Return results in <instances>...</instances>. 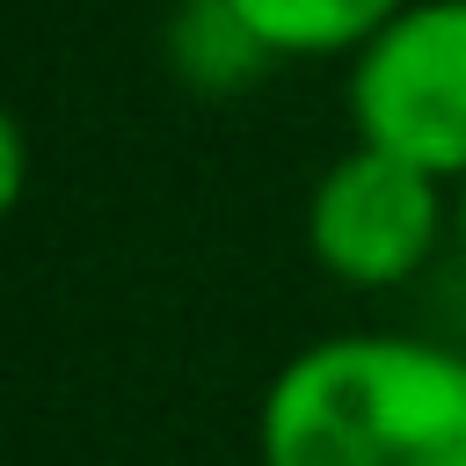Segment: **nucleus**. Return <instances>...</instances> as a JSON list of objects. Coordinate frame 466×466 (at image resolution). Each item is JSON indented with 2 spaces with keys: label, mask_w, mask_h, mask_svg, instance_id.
<instances>
[{
  "label": "nucleus",
  "mask_w": 466,
  "mask_h": 466,
  "mask_svg": "<svg viewBox=\"0 0 466 466\" xmlns=\"http://www.w3.org/2000/svg\"><path fill=\"white\" fill-rule=\"evenodd\" d=\"M262 466H466V357L415 335H328L262 393Z\"/></svg>",
  "instance_id": "obj_1"
},
{
  "label": "nucleus",
  "mask_w": 466,
  "mask_h": 466,
  "mask_svg": "<svg viewBox=\"0 0 466 466\" xmlns=\"http://www.w3.org/2000/svg\"><path fill=\"white\" fill-rule=\"evenodd\" d=\"M350 124L357 146L466 182V0H415L350 58Z\"/></svg>",
  "instance_id": "obj_2"
},
{
  "label": "nucleus",
  "mask_w": 466,
  "mask_h": 466,
  "mask_svg": "<svg viewBox=\"0 0 466 466\" xmlns=\"http://www.w3.org/2000/svg\"><path fill=\"white\" fill-rule=\"evenodd\" d=\"M437 233H444V182L379 146H350L313 182V204H306L313 262L350 291L408 284L430 262Z\"/></svg>",
  "instance_id": "obj_3"
},
{
  "label": "nucleus",
  "mask_w": 466,
  "mask_h": 466,
  "mask_svg": "<svg viewBox=\"0 0 466 466\" xmlns=\"http://www.w3.org/2000/svg\"><path fill=\"white\" fill-rule=\"evenodd\" d=\"M167 66L182 87L226 102V95H248L277 66V51L248 29V15L233 0H182L167 15Z\"/></svg>",
  "instance_id": "obj_4"
},
{
  "label": "nucleus",
  "mask_w": 466,
  "mask_h": 466,
  "mask_svg": "<svg viewBox=\"0 0 466 466\" xmlns=\"http://www.w3.org/2000/svg\"><path fill=\"white\" fill-rule=\"evenodd\" d=\"M277 58H357L415 0H233Z\"/></svg>",
  "instance_id": "obj_5"
},
{
  "label": "nucleus",
  "mask_w": 466,
  "mask_h": 466,
  "mask_svg": "<svg viewBox=\"0 0 466 466\" xmlns=\"http://www.w3.org/2000/svg\"><path fill=\"white\" fill-rule=\"evenodd\" d=\"M22 189H29V138H22V124L0 109V218L22 204Z\"/></svg>",
  "instance_id": "obj_6"
},
{
  "label": "nucleus",
  "mask_w": 466,
  "mask_h": 466,
  "mask_svg": "<svg viewBox=\"0 0 466 466\" xmlns=\"http://www.w3.org/2000/svg\"><path fill=\"white\" fill-rule=\"evenodd\" d=\"M451 226H459V248H466V182H459V204H451Z\"/></svg>",
  "instance_id": "obj_7"
}]
</instances>
